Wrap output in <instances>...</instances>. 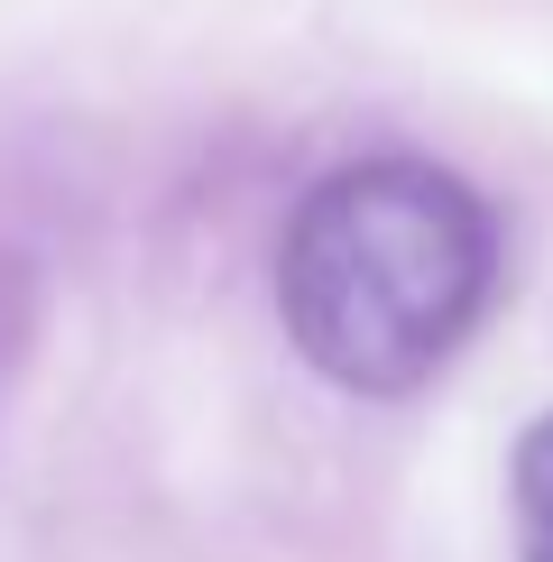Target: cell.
Returning a JSON list of instances; mask_svg holds the SVG:
<instances>
[{
	"mask_svg": "<svg viewBox=\"0 0 553 562\" xmlns=\"http://www.w3.org/2000/svg\"><path fill=\"white\" fill-rule=\"evenodd\" d=\"M507 507H517V562H553V415L517 442Z\"/></svg>",
	"mask_w": 553,
	"mask_h": 562,
	"instance_id": "cell-2",
	"label": "cell"
},
{
	"mask_svg": "<svg viewBox=\"0 0 553 562\" xmlns=\"http://www.w3.org/2000/svg\"><path fill=\"white\" fill-rule=\"evenodd\" d=\"M498 222L433 157H351L295 203L276 240V314L332 387L415 396L479 333Z\"/></svg>",
	"mask_w": 553,
	"mask_h": 562,
	"instance_id": "cell-1",
	"label": "cell"
}]
</instances>
